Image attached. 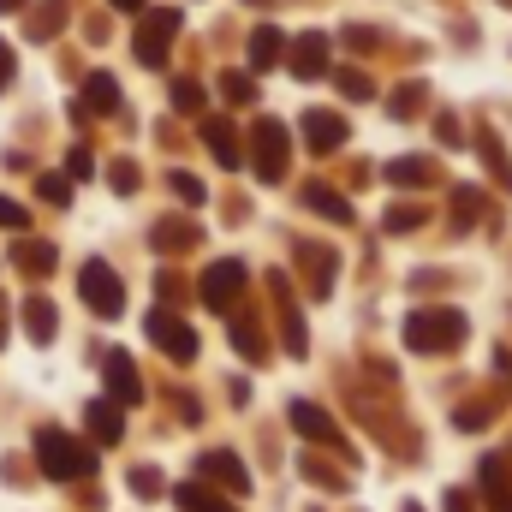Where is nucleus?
<instances>
[{
    "instance_id": "1",
    "label": "nucleus",
    "mask_w": 512,
    "mask_h": 512,
    "mask_svg": "<svg viewBox=\"0 0 512 512\" xmlns=\"http://www.w3.org/2000/svg\"><path fill=\"white\" fill-rule=\"evenodd\" d=\"M36 459H42V471H48V477H60V483L90 471V453H84L78 441H66L60 429H42V435H36Z\"/></svg>"
},
{
    "instance_id": "2",
    "label": "nucleus",
    "mask_w": 512,
    "mask_h": 512,
    "mask_svg": "<svg viewBox=\"0 0 512 512\" xmlns=\"http://www.w3.org/2000/svg\"><path fill=\"white\" fill-rule=\"evenodd\" d=\"M459 334H465V322H459L453 310L411 316V346H417V352H447V346H459Z\"/></svg>"
},
{
    "instance_id": "3",
    "label": "nucleus",
    "mask_w": 512,
    "mask_h": 512,
    "mask_svg": "<svg viewBox=\"0 0 512 512\" xmlns=\"http://www.w3.org/2000/svg\"><path fill=\"white\" fill-rule=\"evenodd\" d=\"M84 304L96 316H120L126 310V292H120V280H114L108 262H84Z\"/></svg>"
},
{
    "instance_id": "4",
    "label": "nucleus",
    "mask_w": 512,
    "mask_h": 512,
    "mask_svg": "<svg viewBox=\"0 0 512 512\" xmlns=\"http://www.w3.org/2000/svg\"><path fill=\"white\" fill-rule=\"evenodd\" d=\"M239 292H245V268H239V262H215V268L203 274V298H209V310H227Z\"/></svg>"
},
{
    "instance_id": "5",
    "label": "nucleus",
    "mask_w": 512,
    "mask_h": 512,
    "mask_svg": "<svg viewBox=\"0 0 512 512\" xmlns=\"http://www.w3.org/2000/svg\"><path fill=\"white\" fill-rule=\"evenodd\" d=\"M149 328H155V346H161L167 358H191V352H197V340H191V328H185V322H173V316H161V310H155V316H149Z\"/></svg>"
},
{
    "instance_id": "6",
    "label": "nucleus",
    "mask_w": 512,
    "mask_h": 512,
    "mask_svg": "<svg viewBox=\"0 0 512 512\" xmlns=\"http://www.w3.org/2000/svg\"><path fill=\"white\" fill-rule=\"evenodd\" d=\"M256 143H262V167H256V173H262V179H280V167H286V126L268 120V126L256 131Z\"/></svg>"
},
{
    "instance_id": "7",
    "label": "nucleus",
    "mask_w": 512,
    "mask_h": 512,
    "mask_svg": "<svg viewBox=\"0 0 512 512\" xmlns=\"http://www.w3.org/2000/svg\"><path fill=\"white\" fill-rule=\"evenodd\" d=\"M203 477H215V483H227L233 495H251V477H245V465H239L233 453H209V459H203Z\"/></svg>"
},
{
    "instance_id": "8",
    "label": "nucleus",
    "mask_w": 512,
    "mask_h": 512,
    "mask_svg": "<svg viewBox=\"0 0 512 512\" xmlns=\"http://www.w3.org/2000/svg\"><path fill=\"white\" fill-rule=\"evenodd\" d=\"M173 24H179V12H149V30H143V42H137L149 66H161V54H167L161 42H167V30H173Z\"/></svg>"
},
{
    "instance_id": "9",
    "label": "nucleus",
    "mask_w": 512,
    "mask_h": 512,
    "mask_svg": "<svg viewBox=\"0 0 512 512\" xmlns=\"http://www.w3.org/2000/svg\"><path fill=\"white\" fill-rule=\"evenodd\" d=\"M292 72H298V78H322V72H328V42H322V36H304L298 54H292Z\"/></svg>"
},
{
    "instance_id": "10",
    "label": "nucleus",
    "mask_w": 512,
    "mask_h": 512,
    "mask_svg": "<svg viewBox=\"0 0 512 512\" xmlns=\"http://www.w3.org/2000/svg\"><path fill=\"white\" fill-rule=\"evenodd\" d=\"M108 387H114L120 399H137V370H131L126 352H108Z\"/></svg>"
},
{
    "instance_id": "11",
    "label": "nucleus",
    "mask_w": 512,
    "mask_h": 512,
    "mask_svg": "<svg viewBox=\"0 0 512 512\" xmlns=\"http://www.w3.org/2000/svg\"><path fill=\"white\" fill-rule=\"evenodd\" d=\"M483 489H489L495 512H512V489H507V471H501V459H483Z\"/></svg>"
},
{
    "instance_id": "12",
    "label": "nucleus",
    "mask_w": 512,
    "mask_h": 512,
    "mask_svg": "<svg viewBox=\"0 0 512 512\" xmlns=\"http://www.w3.org/2000/svg\"><path fill=\"white\" fill-rule=\"evenodd\" d=\"M292 423H298V429H304L310 441H328V429H334V423H328V417H322L316 405H292Z\"/></svg>"
},
{
    "instance_id": "13",
    "label": "nucleus",
    "mask_w": 512,
    "mask_h": 512,
    "mask_svg": "<svg viewBox=\"0 0 512 512\" xmlns=\"http://www.w3.org/2000/svg\"><path fill=\"white\" fill-rule=\"evenodd\" d=\"M274 60H280V36L262 24V30L251 36V66H274Z\"/></svg>"
},
{
    "instance_id": "14",
    "label": "nucleus",
    "mask_w": 512,
    "mask_h": 512,
    "mask_svg": "<svg viewBox=\"0 0 512 512\" xmlns=\"http://www.w3.org/2000/svg\"><path fill=\"white\" fill-rule=\"evenodd\" d=\"M304 131L316 137V149H328V143H340V137H346V126H340V120H328V114H310Z\"/></svg>"
},
{
    "instance_id": "15",
    "label": "nucleus",
    "mask_w": 512,
    "mask_h": 512,
    "mask_svg": "<svg viewBox=\"0 0 512 512\" xmlns=\"http://www.w3.org/2000/svg\"><path fill=\"white\" fill-rule=\"evenodd\" d=\"M179 507H185V512H233L227 501H215V495H203L197 483H185V489H179Z\"/></svg>"
},
{
    "instance_id": "16",
    "label": "nucleus",
    "mask_w": 512,
    "mask_h": 512,
    "mask_svg": "<svg viewBox=\"0 0 512 512\" xmlns=\"http://www.w3.org/2000/svg\"><path fill=\"white\" fill-rule=\"evenodd\" d=\"M90 423H96L102 441H120V411L114 405H90Z\"/></svg>"
},
{
    "instance_id": "17",
    "label": "nucleus",
    "mask_w": 512,
    "mask_h": 512,
    "mask_svg": "<svg viewBox=\"0 0 512 512\" xmlns=\"http://www.w3.org/2000/svg\"><path fill=\"white\" fill-rule=\"evenodd\" d=\"M209 143H215V161H227V167L239 161V143L227 137V126H209Z\"/></svg>"
},
{
    "instance_id": "18",
    "label": "nucleus",
    "mask_w": 512,
    "mask_h": 512,
    "mask_svg": "<svg viewBox=\"0 0 512 512\" xmlns=\"http://www.w3.org/2000/svg\"><path fill=\"white\" fill-rule=\"evenodd\" d=\"M310 209H322V215H334V221H352V209H346L340 197H322V191H310Z\"/></svg>"
},
{
    "instance_id": "19",
    "label": "nucleus",
    "mask_w": 512,
    "mask_h": 512,
    "mask_svg": "<svg viewBox=\"0 0 512 512\" xmlns=\"http://www.w3.org/2000/svg\"><path fill=\"white\" fill-rule=\"evenodd\" d=\"M90 102L108 114V108H114V78H90Z\"/></svg>"
},
{
    "instance_id": "20",
    "label": "nucleus",
    "mask_w": 512,
    "mask_h": 512,
    "mask_svg": "<svg viewBox=\"0 0 512 512\" xmlns=\"http://www.w3.org/2000/svg\"><path fill=\"white\" fill-rule=\"evenodd\" d=\"M221 90H227L233 102H251V78H245V72H227V84H221Z\"/></svg>"
},
{
    "instance_id": "21",
    "label": "nucleus",
    "mask_w": 512,
    "mask_h": 512,
    "mask_svg": "<svg viewBox=\"0 0 512 512\" xmlns=\"http://www.w3.org/2000/svg\"><path fill=\"white\" fill-rule=\"evenodd\" d=\"M173 102H179V108H191V114L203 108V96H197V84H179V90H173Z\"/></svg>"
},
{
    "instance_id": "22",
    "label": "nucleus",
    "mask_w": 512,
    "mask_h": 512,
    "mask_svg": "<svg viewBox=\"0 0 512 512\" xmlns=\"http://www.w3.org/2000/svg\"><path fill=\"white\" fill-rule=\"evenodd\" d=\"M173 185H179V197H185V203H203V185H197V179H185V173H179Z\"/></svg>"
},
{
    "instance_id": "23",
    "label": "nucleus",
    "mask_w": 512,
    "mask_h": 512,
    "mask_svg": "<svg viewBox=\"0 0 512 512\" xmlns=\"http://www.w3.org/2000/svg\"><path fill=\"white\" fill-rule=\"evenodd\" d=\"M0 227H24V209H12V203H0Z\"/></svg>"
},
{
    "instance_id": "24",
    "label": "nucleus",
    "mask_w": 512,
    "mask_h": 512,
    "mask_svg": "<svg viewBox=\"0 0 512 512\" xmlns=\"http://www.w3.org/2000/svg\"><path fill=\"white\" fill-rule=\"evenodd\" d=\"M12 78V54H6V42H0V84Z\"/></svg>"
},
{
    "instance_id": "25",
    "label": "nucleus",
    "mask_w": 512,
    "mask_h": 512,
    "mask_svg": "<svg viewBox=\"0 0 512 512\" xmlns=\"http://www.w3.org/2000/svg\"><path fill=\"white\" fill-rule=\"evenodd\" d=\"M114 6H126V12H137V6H143V0H114Z\"/></svg>"
},
{
    "instance_id": "26",
    "label": "nucleus",
    "mask_w": 512,
    "mask_h": 512,
    "mask_svg": "<svg viewBox=\"0 0 512 512\" xmlns=\"http://www.w3.org/2000/svg\"><path fill=\"white\" fill-rule=\"evenodd\" d=\"M12 6H18V0H0V12H12Z\"/></svg>"
}]
</instances>
